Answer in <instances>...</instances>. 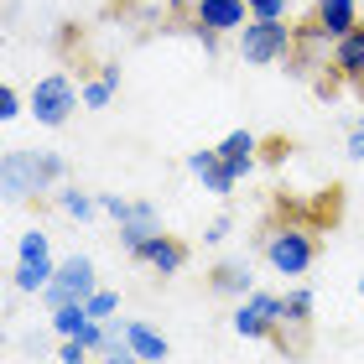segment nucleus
<instances>
[{"label":"nucleus","mask_w":364,"mask_h":364,"mask_svg":"<svg viewBox=\"0 0 364 364\" xmlns=\"http://www.w3.org/2000/svg\"><path fill=\"white\" fill-rule=\"evenodd\" d=\"M333 68H338V78H349V84L364 94V26H354L349 37L333 42Z\"/></svg>","instance_id":"f8f14e48"},{"label":"nucleus","mask_w":364,"mask_h":364,"mask_svg":"<svg viewBox=\"0 0 364 364\" xmlns=\"http://www.w3.org/2000/svg\"><path fill=\"white\" fill-rule=\"evenodd\" d=\"M6 198L21 203V198H37V193H53L63 182V156L58 151H6Z\"/></svg>","instance_id":"f257e3e1"},{"label":"nucleus","mask_w":364,"mask_h":364,"mask_svg":"<svg viewBox=\"0 0 364 364\" xmlns=\"http://www.w3.org/2000/svg\"><path fill=\"white\" fill-rule=\"evenodd\" d=\"M250 266L245 260H224V266H213V276H208V287L213 291H224V296H250Z\"/></svg>","instance_id":"dca6fc26"},{"label":"nucleus","mask_w":364,"mask_h":364,"mask_svg":"<svg viewBox=\"0 0 364 364\" xmlns=\"http://www.w3.org/2000/svg\"><path fill=\"white\" fill-rule=\"evenodd\" d=\"M84 328H89V307H84V302L53 307V333H58V338H78Z\"/></svg>","instance_id":"f3484780"},{"label":"nucleus","mask_w":364,"mask_h":364,"mask_svg":"<svg viewBox=\"0 0 364 364\" xmlns=\"http://www.w3.org/2000/svg\"><path fill=\"white\" fill-rule=\"evenodd\" d=\"M151 235H161V219H156V208H151V203H130V213L120 219V245H125L130 255H136V250H141V245L151 240Z\"/></svg>","instance_id":"ddd939ff"},{"label":"nucleus","mask_w":364,"mask_h":364,"mask_svg":"<svg viewBox=\"0 0 364 364\" xmlns=\"http://www.w3.org/2000/svg\"><path fill=\"white\" fill-rule=\"evenodd\" d=\"M125 343L136 349V359H146V364H161L172 349H167V338L156 333V328H146V323H125Z\"/></svg>","instance_id":"2eb2a0df"},{"label":"nucleus","mask_w":364,"mask_h":364,"mask_svg":"<svg viewBox=\"0 0 364 364\" xmlns=\"http://www.w3.org/2000/svg\"><path fill=\"white\" fill-rule=\"evenodd\" d=\"M255 151H260V141L250 136V130H235V136H224L219 141V161L235 177H245V172H255Z\"/></svg>","instance_id":"4468645a"},{"label":"nucleus","mask_w":364,"mask_h":364,"mask_svg":"<svg viewBox=\"0 0 364 364\" xmlns=\"http://www.w3.org/2000/svg\"><path fill=\"white\" fill-rule=\"evenodd\" d=\"M349 156H354V161H364V120L354 125V136H349Z\"/></svg>","instance_id":"bb28decb"},{"label":"nucleus","mask_w":364,"mask_h":364,"mask_svg":"<svg viewBox=\"0 0 364 364\" xmlns=\"http://www.w3.org/2000/svg\"><path fill=\"white\" fill-rule=\"evenodd\" d=\"M312 26H318L328 42H338V37H349V31L359 26V6H354V0H318Z\"/></svg>","instance_id":"9b49d317"},{"label":"nucleus","mask_w":364,"mask_h":364,"mask_svg":"<svg viewBox=\"0 0 364 364\" xmlns=\"http://www.w3.org/2000/svg\"><path fill=\"white\" fill-rule=\"evenodd\" d=\"M287 323H291V328H307V323H312V291H307V287L287 296Z\"/></svg>","instance_id":"aec40b11"},{"label":"nucleus","mask_w":364,"mask_h":364,"mask_svg":"<svg viewBox=\"0 0 364 364\" xmlns=\"http://www.w3.org/2000/svg\"><path fill=\"white\" fill-rule=\"evenodd\" d=\"M188 172L203 182L213 198H229V193H235V182H240V177L219 161V146H213V151H193V156H188Z\"/></svg>","instance_id":"9d476101"},{"label":"nucleus","mask_w":364,"mask_h":364,"mask_svg":"<svg viewBox=\"0 0 364 364\" xmlns=\"http://www.w3.org/2000/svg\"><path fill=\"white\" fill-rule=\"evenodd\" d=\"M16 114H21V94L6 84V89H0V120H16Z\"/></svg>","instance_id":"393cba45"},{"label":"nucleus","mask_w":364,"mask_h":364,"mask_svg":"<svg viewBox=\"0 0 364 364\" xmlns=\"http://www.w3.org/2000/svg\"><path fill=\"white\" fill-rule=\"evenodd\" d=\"M167 6H172V11H193V0H167Z\"/></svg>","instance_id":"c85d7f7f"},{"label":"nucleus","mask_w":364,"mask_h":364,"mask_svg":"<svg viewBox=\"0 0 364 364\" xmlns=\"http://www.w3.org/2000/svg\"><path fill=\"white\" fill-rule=\"evenodd\" d=\"M136 260H146V266H156L161 276H177L182 266H188V245H182V240H172L167 229H161V235H151V240H146L141 250H136Z\"/></svg>","instance_id":"1a4fd4ad"},{"label":"nucleus","mask_w":364,"mask_h":364,"mask_svg":"<svg viewBox=\"0 0 364 364\" xmlns=\"http://www.w3.org/2000/svg\"><path fill=\"white\" fill-rule=\"evenodd\" d=\"M114 89H120V68H105L94 84H84V105L89 109H105L109 99H114Z\"/></svg>","instance_id":"a211bd4d"},{"label":"nucleus","mask_w":364,"mask_h":364,"mask_svg":"<svg viewBox=\"0 0 364 364\" xmlns=\"http://www.w3.org/2000/svg\"><path fill=\"white\" fill-rule=\"evenodd\" d=\"M255 21H287V0H245Z\"/></svg>","instance_id":"412c9836"},{"label":"nucleus","mask_w":364,"mask_h":364,"mask_svg":"<svg viewBox=\"0 0 364 364\" xmlns=\"http://www.w3.org/2000/svg\"><path fill=\"white\" fill-rule=\"evenodd\" d=\"M296 53V31L287 21H250L240 31V58L250 68H271V63H287Z\"/></svg>","instance_id":"f03ea898"},{"label":"nucleus","mask_w":364,"mask_h":364,"mask_svg":"<svg viewBox=\"0 0 364 364\" xmlns=\"http://www.w3.org/2000/svg\"><path fill=\"white\" fill-rule=\"evenodd\" d=\"M281 323H287V296H271V291L240 296V307H235V333L240 338H276Z\"/></svg>","instance_id":"20e7f679"},{"label":"nucleus","mask_w":364,"mask_h":364,"mask_svg":"<svg viewBox=\"0 0 364 364\" xmlns=\"http://www.w3.org/2000/svg\"><path fill=\"white\" fill-rule=\"evenodd\" d=\"M73 109H78V89H73L63 73L37 78V89H31V114H37V125L58 130V125H68Z\"/></svg>","instance_id":"0eeeda50"},{"label":"nucleus","mask_w":364,"mask_h":364,"mask_svg":"<svg viewBox=\"0 0 364 364\" xmlns=\"http://www.w3.org/2000/svg\"><path fill=\"white\" fill-rule=\"evenodd\" d=\"M359 296H364V276H359Z\"/></svg>","instance_id":"c756f323"},{"label":"nucleus","mask_w":364,"mask_h":364,"mask_svg":"<svg viewBox=\"0 0 364 364\" xmlns=\"http://www.w3.org/2000/svg\"><path fill=\"white\" fill-rule=\"evenodd\" d=\"M58 208L68 213V219H94L99 198H89V193H78V188H58Z\"/></svg>","instance_id":"6ab92c4d"},{"label":"nucleus","mask_w":364,"mask_h":364,"mask_svg":"<svg viewBox=\"0 0 364 364\" xmlns=\"http://www.w3.org/2000/svg\"><path fill=\"white\" fill-rule=\"evenodd\" d=\"M250 6L245 0H193V11H188V21H193V31H245L250 21Z\"/></svg>","instance_id":"6e6552de"},{"label":"nucleus","mask_w":364,"mask_h":364,"mask_svg":"<svg viewBox=\"0 0 364 364\" xmlns=\"http://www.w3.org/2000/svg\"><path fill=\"white\" fill-rule=\"evenodd\" d=\"M99 208H105V213H109V219H114V224H120V219H125V213H130V198H120V193H105V198H99Z\"/></svg>","instance_id":"b1692460"},{"label":"nucleus","mask_w":364,"mask_h":364,"mask_svg":"<svg viewBox=\"0 0 364 364\" xmlns=\"http://www.w3.org/2000/svg\"><path fill=\"white\" fill-rule=\"evenodd\" d=\"M58 364H89V349L78 338H63V349H58Z\"/></svg>","instance_id":"5701e85b"},{"label":"nucleus","mask_w":364,"mask_h":364,"mask_svg":"<svg viewBox=\"0 0 364 364\" xmlns=\"http://www.w3.org/2000/svg\"><path fill=\"white\" fill-rule=\"evenodd\" d=\"M266 260H271V271H281V276H302L312 260H318V240H312L307 229H296V224L271 229V235H266Z\"/></svg>","instance_id":"7ed1b4c3"},{"label":"nucleus","mask_w":364,"mask_h":364,"mask_svg":"<svg viewBox=\"0 0 364 364\" xmlns=\"http://www.w3.org/2000/svg\"><path fill=\"white\" fill-rule=\"evenodd\" d=\"M224 235H229V219H224V213H219V219H213V224H208V235H203V240H208V245H219Z\"/></svg>","instance_id":"cd10ccee"},{"label":"nucleus","mask_w":364,"mask_h":364,"mask_svg":"<svg viewBox=\"0 0 364 364\" xmlns=\"http://www.w3.org/2000/svg\"><path fill=\"white\" fill-rule=\"evenodd\" d=\"M84 307H89V318H114V312H120V296L114 291H94Z\"/></svg>","instance_id":"4be33fe9"},{"label":"nucleus","mask_w":364,"mask_h":364,"mask_svg":"<svg viewBox=\"0 0 364 364\" xmlns=\"http://www.w3.org/2000/svg\"><path fill=\"white\" fill-rule=\"evenodd\" d=\"M94 291H99V281H94V260H89V255H68V260L58 266V276L47 281L42 302H47V307H68V302H89Z\"/></svg>","instance_id":"423d86ee"},{"label":"nucleus","mask_w":364,"mask_h":364,"mask_svg":"<svg viewBox=\"0 0 364 364\" xmlns=\"http://www.w3.org/2000/svg\"><path fill=\"white\" fill-rule=\"evenodd\" d=\"M53 276H58L53 245H47L42 229H26V235H21V255H16V271H11L16 291H47V281H53Z\"/></svg>","instance_id":"39448f33"},{"label":"nucleus","mask_w":364,"mask_h":364,"mask_svg":"<svg viewBox=\"0 0 364 364\" xmlns=\"http://www.w3.org/2000/svg\"><path fill=\"white\" fill-rule=\"evenodd\" d=\"M99 364H141V359H136V349H130V343H120V349H109Z\"/></svg>","instance_id":"a878e982"}]
</instances>
